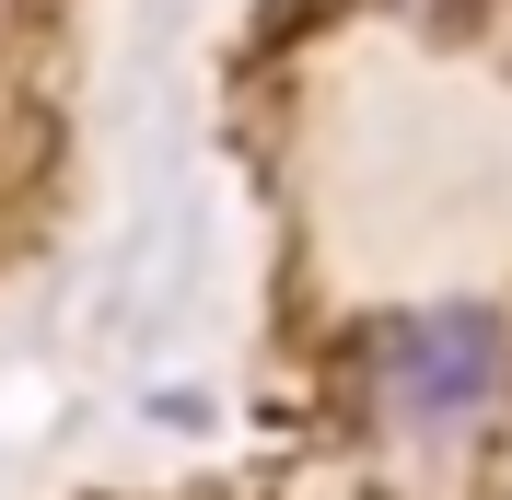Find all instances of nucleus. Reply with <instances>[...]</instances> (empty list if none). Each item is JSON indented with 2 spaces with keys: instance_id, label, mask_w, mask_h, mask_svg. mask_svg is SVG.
I'll return each mask as SVG.
<instances>
[{
  "instance_id": "nucleus-1",
  "label": "nucleus",
  "mask_w": 512,
  "mask_h": 500,
  "mask_svg": "<svg viewBox=\"0 0 512 500\" xmlns=\"http://www.w3.org/2000/svg\"><path fill=\"white\" fill-rule=\"evenodd\" d=\"M512 396V326L489 303H431V314H384L361 338V407L396 442H454Z\"/></svg>"
},
{
  "instance_id": "nucleus-2",
  "label": "nucleus",
  "mask_w": 512,
  "mask_h": 500,
  "mask_svg": "<svg viewBox=\"0 0 512 500\" xmlns=\"http://www.w3.org/2000/svg\"><path fill=\"white\" fill-rule=\"evenodd\" d=\"M419 12H431V24H443V12H466V0H419Z\"/></svg>"
}]
</instances>
